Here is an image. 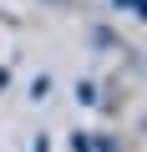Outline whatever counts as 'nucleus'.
Segmentation results:
<instances>
[{
	"label": "nucleus",
	"mask_w": 147,
	"mask_h": 152,
	"mask_svg": "<svg viewBox=\"0 0 147 152\" xmlns=\"http://www.w3.org/2000/svg\"><path fill=\"white\" fill-rule=\"evenodd\" d=\"M51 96V76H36V81H31V102H46Z\"/></svg>",
	"instance_id": "3"
},
{
	"label": "nucleus",
	"mask_w": 147,
	"mask_h": 152,
	"mask_svg": "<svg viewBox=\"0 0 147 152\" xmlns=\"http://www.w3.org/2000/svg\"><path fill=\"white\" fill-rule=\"evenodd\" d=\"M56 5H66V0H56Z\"/></svg>",
	"instance_id": "8"
},
{
	"label": "nucleus",
	"mask_w": 147,
	"mask_h": 152,
	"mask_svg": "<svg viewBox=\"0 0 147 152\" xmlns=\"http://www.w3.org/2000/svg\"><path fill=\"white\" fill-rule=\"evenodd\" d=\"M71 152H91V132H76V137H71Z\"/></svg>",
	"instance_id": "5"
},
{
	"label": "nucleus",
	"mask_w": 147,
	"mask_h": 152,
	"mask_svg": "<svg viewBox=\"0 0 147 152\" xmlns=\"http://www.w3.org/2000/svg\"><path fill=\"white\" fill-rule=\"evenodd\" d=\"M91 152H122V147H117L112 137H91Z\"/></svg>",
	"instance_id": "6"
},
{
	"label": "nucleus",
	"mask_w": 147,
	"mask_h": 152,
	"mask_svg": "<svg viewBox=\"0 0 147 152\" xmlns=\"http://www.w3.org/2000/svg\"><path fill=\"white\" fill-rule=\"evenodd\" d=\"M112 5H122L127 15H147V0H112Z\"/></svg>",
	"instance_id": "4"
},
{
	"label": "nucleus",
	"mask_w": 147,
	"mask_h": 152,
	"mask_svg": "<svg viewBox=\"0 0 147 152\" xmlns=\"http://www.w3.org/2000/svg\"><path fill=\"white\" fill-rule=\"evenodd\" d=\"M86 36H91V46H102V51H117V36H112L107 26H91Z\"/></svg>",
	"instance_id": "2"
},
{
	"label": "nucleus",
	"mask_w": 147,
	"mask_h": 152,
	"mask_svg": "<svg viewBox=\"0 0 147 152\" xmlns=\"http://www.w3.org/2000/svg\"><path fill=\"white\" fill-rule=\"evenodd\" d=\"M31 152H51V142H46V137H36V142H31Z\"/></svg>",
	"instance_id": "7"
},
{
	"label": "nucleus",
	"mask_w": 147,
	"mask_h": 152,
	"mask_svg": "<svg viewBox=\"0 0 147 152\" xmlns=\"http://www.w3.org/2000/svg\"><path fill=\"white\" fill-rule=\"evenodd\" d=\"M76 102H81V107H102V86L81 76V81H76Z\"/></svg>",
	"instance_id": "1"
}]
</instances>
